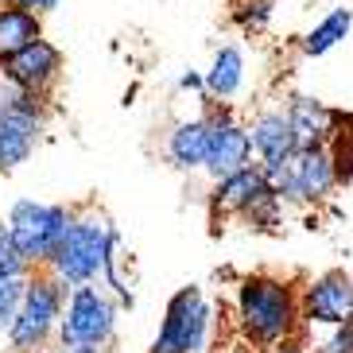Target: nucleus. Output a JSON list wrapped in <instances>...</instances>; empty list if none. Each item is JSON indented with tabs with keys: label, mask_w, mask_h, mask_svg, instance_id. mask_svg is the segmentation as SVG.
Returning a JSON list of instances; mask_svg holds the SVG:
<instances>
[{
	"label": "nucleus",
	"mask_w": 353,
	"mask_h": 353,
	"mask_svg": "<svg viewBox=\"0 0 353 353\" xmlns=\"http://www.w3.org/2000/svg\"><path fill=\"white\" fill-rule=\"evenodd\" d=\"M0 4H8V0H0Z\"/></svg>",
	"instance_id": "nucleus-27"
},
{
	"label": "nucleus",
	"mask_w": 353,
	"mask_h": 353,
	"mask_svg": "<svg viewBox=\"0 0 353 353\" xmlns=\"http://www.w3.org/2000/svg\"><path fill=\"white\" fill-rule=\"evenodd\" d=\"M353 319V280L345 272H322L303 288V326H342Z\"/></svg>",
	"instance_id": "nucleus-8"
},
{
	"label": "nucleus",
	"mask_w": 353,
	"mask_h": 353,
	"mask_svg": "<svg viewBox=\"0 0 353 353\" xmlns=\"http://www.w3.org/2000/svg\"><path fill=\"white\" fill-rule=\"evenodd\" d=\"M121 241L113 225L105 218H74L66 237L59 241L47 272L59 276L66 288H78V283H97V276H105V264H109V252Z\"/></svg>",
	"instance_id": "nucleus-2"
},
{
	"label": "nucleus",
	"mask_w": 353,
	"mask_h": 353,
	"mask_svg": "<svg viewBox=\"0 0 353 353\" xmlns=\"http://www.w3.org/2000/svg\"><path fill=\"white\" fill-rule=\"evenodd\" d=\"M268 190L272 187H268V179H264V171H260V163H249V167H241V171H233V175L218 179V187H214V210H221V214H245Z\"/></svg>",
	"instance_id": "nucleus-12"
},
{
	"label": "nucleus",
	"mask_w": 353,
	"mask_h": 353,
	"mask_svg": "<svg viewBox=\"0 0 353 353\" xmlns=\"http://www.w3.org/2000/svg\"><path fill=\"white\" fill-rule=\"evenodd\" d=\"M288 117L295 128V144L299 148H322L330 144L334 136V109H326L314 97H291L288 101Z\"/></svg>",
	"instance_id": "nucleus-14"
},
{
	"label": "nucleus",
	"mask_w": 353,
	"mask_h": 353,
	"mask_svg": "<svg viewBox=\"0 0 353 353\" xmlns=\"http://www.w3.org/2000/svg\"><path fill=\"white\" fill-rule=\"evenodd\" d=\"M63 353H105V345H74V350H63Z\"/></svg>",
	"instance_id": "nucleus-26"
},
{
	"label": "nucleus",
	"mask_w": 353,
	"mask_h": 353,
	"mask_svg": "<svg viewBox=\"0 0 353 353\" xmlns=\"http://www.w3.org/2000/svg\"><path fill=\"white\" fill-rule=\"evenodd\" d=\"M330 156L338 167V183L353 179V113H334V136H330Z\"/></svg>",
	"instance_id": "nucleus-18"
},
{
	"label": "nucleus",
	"mask_w": 353,
	"mask_h": 353,
	"mask_svg": "<svg viewBox=\"0 0 353 353\" xmlns=\"http://www.w3.org/2000/svg\"><path fill=\"white\" fill-rule=\"evenodd\" d=\"M12 249V241H8V221H0V256Z\"/></svg>",
	"instance_id": "nucleus-25"
},
{
	"label": "nucleus",
	"mask_w": 353,
	"mask_h": 353,
	"mask_svg": "<svg viewBox=\"0 0 353 353\" xmlns=\"http://www.w3.org/2000/svg\"><path fill=\"white\" fill-rule=\"evenodd\" d=\"M32 276H20V280L0 283V334H8L12 326H16L20 307H23V299H28V288H32Z\"/></svg>",
	"instance_id": "nucleus-19"
},
{
	"label": "nucleus",
	"mask_w": 353,
	"mask_h": 353,
	"mask_svg": "<svg viewBox=\"0 0 353 353\" xmlns=\"http://www.w3.org/2000/svg\"><path fill=\"white\" fill-rule=\"evenodd\" d=\"M330 338L311 345V353H353V319L342 322V326H326Z\"/></svg>",
	"instance_id": "nucleus-20"
},
{
	"label": "nucleus",
	"mask_w": 353,
	"mask_h": 353,
	"mask_svg": "<svg viewBox=\"0 0 353 353\" xmlns=\"http://www.w3.org/2000/svg\"><path fill=\"white\" fill-rule=\"evenodd\" d=\"M179 90H202L206 94V74H198V70H187L183 78H179Z\"/></svg>",
	"instance_id": "nucleus-22"
},
{
	"label": "nucleus",
	"mask_w": 353,
	"mask_h": 353,
	"mask_svg": "<svg viewBox=\"0 0 353 353\" xmlns=\"http://www.w3.org/2000/svg\"><path fill=\"white\" fill-rule=\"evenodd\" d=\"M0 74H8L16 85L23 90H32V94H47L54 82H59V74H63V51L54 47L51 39H35L28 43L23 51H16L12 59L0 63Z\"/></svg>",
	"instance_id": "nucleus-10"
},
{
	"label": "nucleus",
	"mask_w": 353,
	"mask_h": 353,
	"mask_svg": "<svg viewBox=\"0 0 353 353\" xmlns=\"http://www.w3.org/2000/svg\"><path fill=\"white\" fill-rule=\"evenodd\" d=\"M272 353H311V345L295 342V338H283V342H276V345H272Z\"/></svg>",
	"instance_id": "nucleus-24"
},
{
	"label": "nucleus",
	"mask_w": 353,
	"mask_h": 353,
	"mask_svg": "<svg viewBox=\"0 0 353 353\" xmlns=\"http://www.w3.org/2000/svg\"><path fill=\"white\" fill-rule=\"evenodd\" d=\"M43 94H32L0 74V171L20 167L35 152L43 128Z\"/></svg>",
	"instance_id": "nucleus-4"
},
{
	"label": "nucleus",
	"mask_w": 353,
	"mask_h": 353,
	"mask_svg": "<svg viewBox=\"0 0 353 353\" xmlns=\"http://www.w3.org/2000/svg\"><path fill=\"white\" fill-rule=\"evenodd\" d=\"M210 322H214V311H210L202 291L198 288L175 291L171 303H167L163 326H159L148 353H202L210 342Z\"/></svg>",
	"instance_id": "nucleus-7"
},
{
	"label": "nucleus",
	"mask_w": 353,
	"mask_h": 353,
	"mask_svg": "<svg viewBox=\"0 0 353 353\" xmlns=\"http://www.w3.org/2000/svg\"><path fill=\"white\" fill-rule=\"evenodd\" d=\"M249 136H252V152H256L260 163H272V159H291L295 152H299L288 109H268V113H260L256 121H252Z\"/></svg>",
	"instance_id": "nucleus-11"
},
{
	"label": "nucleus",
	"mask_w": 353,
	"mask_h": 353,
	"mask_svg": "<svg viewBox=\"0 0 353 353\" xmlns=\"http://www.w3.org/2000/svg\"><path fill=\"white\" fill-rule=\"evenodd\" d=\"M32 264L20 256L16 249H8L4 256H0V283H8V280H20V276H32Z\"/></svg>",
	"instance_id": "nucleus-21"
},
{
	"label": "nucleus",
	"mask_w": 353,
	"mask_h": 353,
	"mask_svg": "<svg viewBox=\"0 0 353 353\" xmlns=\"http://www.w3.org/2000/svg\"><path fill=\"white\" fill-rule=\"evenodd\" d=\"M245 85V54L241 47H221L206 70V97L210 101H229Z\"/></svg>",
	"instance_id": "nucleus-16"
},
{
	"label": "nucleus",
	"mask_w": 353,
	"mask_h": 353,
	"mask_svg": "<svg viewBox=\"0 0 353 353\" xmlns=\"http://www.w3.org/2000/svg\"><path fill=\"white\" fill-rule=\"evenodd\" d=\"M210 152V117H194V121H179L167 136V159L179 171H202Z\"/></svg>",
	"instance_id": "nucleus-13"
},
{
	"label": "nucleus",
	"mask_w": 353,
	"mask_h": 353,
	"mask_svg": "<svg viewBox=\"0 0 353 353\" xmlns=\"http://www.w3.org/2000/svg\"><path fill=\"white\" fill-rule=\"evenodd\" d=\"M237 319L256 345H276L303 330V299L283 280L249 276L237 288Z\"/></svg>",
	"instance_id": "nucleus-1"
},
{
	"label": "nucleus",
	"mask_w": 353,
	"mask_h": 353,
	"mask_svg": "<svg viewBox=\"0 0 353 353\" xmlns=\"http://www.w3.org/2000/svg\"><path fill=\"white\" fill-rule=\"evenodd\" d=\"M66 288L59 276H32V288H28V299L20 307V319L16 326L8 330V342L16 353H32V350H43L59 334V322H63V311H66Z\"/></svg>",
	"instance_id": "nucleus-5"
},
{
	"label": "nucleus",
	"mask_w": 353,
	"mask_h": 353,
	"mask_svg": "<svg viewBox=\"0 0 353 353\" xmlns=\"http://www.w3.org/2000/svg\"><path fill=\"white\" fill-rule=\"evenodd\" d=\"M70 210L54 202H35V198H16L8 206V241L32 268H47L59 249V241L70 229Z\"/></svg>",
	"instance_id": "nucleus-3"
},
{
	"label": "nucleus",
	"mask_w": 353,
	"mask_h": 353,
	"mask_svg": "<svg viewBox=\"0 0 353 353\" xmlns=\"http://www.w3.org/2000/svg\"><path fill=\"white\" fill-rule=\"evenodd\" d=\"M117 334V307L97 283H78L66 295V311L59 322L54 342L59 350H74V345H109Z\"/></svg>",
	"instance_id": "nucleus-6"
},
{
	"label": "nucleus",
	"mask_w": 353,
	"mask_h": 353,
	"mask_svg": "<svg viewBox=\"0 0 353 353\" xmlns=\"http://www.w3.org/2000/svg\"><path fill=\"white\" fill-rule=\"evenodd\" d=\"M12 4H20V8H32V12H54L59 8V4H63V0H12Z\"/></svg>",
	"instance_id": "nucleus-23"
},
{
	"label": "nucleus",
	"mask_w": 353,
	"mask_h": 353,
	"mask_svg": "<svg viewBox=\"0 0 353 353\" xmlns=\"http://www.w3.org/2000/svg\"><path fill=\"white\" fill-rule=\"evenodd\" d=\"M353 28V12L350 8H330L326 16H322L319 23H314L311 32L303 35V54H311V59H319V54L334 51L338 43L350 35Z\"/></svg>",
	"instance_id": "nucleus-17"
},
{
	"label": "nucleus",
	"mask_w": 353,
	"mask_h": 353,
	"mask_svg": "<svg viewBox=\"0 0 353 353\" xmlns=\"http://www.w3.org/2000/svg\"><path fill=\"white\" fill-rule=\"evenodd\" d=\"M43 35V20L39 12L20 8V4H0V63L12 59L16 51H23L28 43H35Z\"/></svg>",
	"instance_id": "nucleus-15"
},
{
	"label": "nucleus",
	"mask_w": 353,
	"mask_h": 353,
	"mask_svg": "<svg viewBox=\"0 0 353 353\" xmlns=\"http://www.w3.org/2000/svg\"><path fill=\"white\" fill-rule=\"evenodd\" d=\"M252 136L249 128H241L237 121H233V113H214L210 117V152H206V171L214 183L225 175H233V171H241V167L252 163Z\"/></svg>",
	"instance_id": "nucleus-9"
}]
</instances>
